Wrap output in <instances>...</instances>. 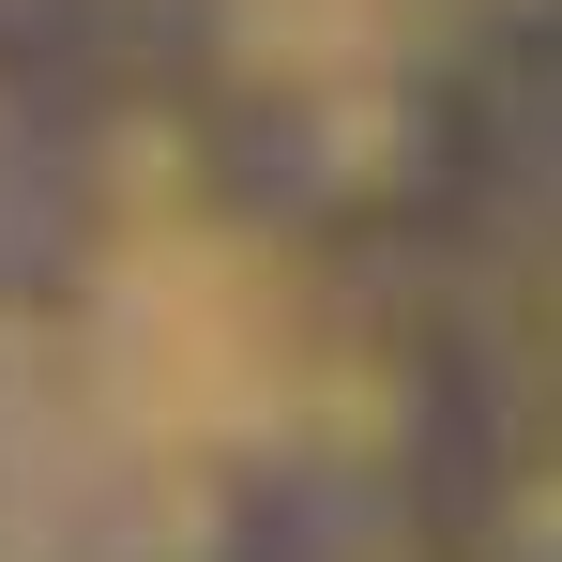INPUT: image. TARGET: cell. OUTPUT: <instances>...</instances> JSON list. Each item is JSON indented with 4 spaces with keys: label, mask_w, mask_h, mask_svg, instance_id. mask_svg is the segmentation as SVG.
I'll return each instance as SVG.
<instances>
[{
    "label": "cell",
    "mask_w": 562,
    "mask_h": 562,
    "mask_svg": "<svg viewBox=\"0 0 562 562\" xmlns=\"http://www.w3.org/2000/svg\"><path fill=\"white\" fill-rule=\"evenodd\" d=\"M457 548L471 562H562V411H532V426H502L486 457L457 471Z\"/></svg>",
    "instance_id": "cell-3"
},
{
    "label": "cell",
    "mask_w": 562,
    "mask_h": 562,
    "mask_svg": "<svg viewBox=\"0 0 562 562\" xmlns=\"http://www.w3.org/2000/svg\"><path fill=\"white\" fill-rule=\"evenodd\" d=\"M304 562H471V548H457V517H411V502H350V517H335V532H319Z\"/></svg>",
    "instance_id": "cell-4"
},
{
    "label": "cell",
    "mask_w": 562,
    "mask_h": 562,
    "mask_svg": "<svg viewBox=\"0 0 562 562\" xmlns=\"http://www.w3.org/2000/svg\"><path fill=\"white\" fill-rule=\"evenodd\" d=\"M319 426L350 441V502H395L411 457L441 441V350H411V335H350L335 380H319Z\"/></svg>",
    "instance_id": "cell-2"
},
{
    "label": "cell",
    "mask_w": 562,
    "mask_h": 562,
    "mask_svg": "<svg viewBox=\"0 0 562 562\" xmlns=\"http://www.w3.org/2000/svg\"><path fill=\"white\" fill-rule=\"evenodd\" d=\"M31 153V92H15V61H0V168Z\"/></svg>",
    "instance_id": "cell-6"
},
{
    "label": "cell",
    "mask_w": 562,
    "mask_h": 562,
    "mask_svg": "<svg viewBox=\"0 0 562 562\" xmlns=\"http://www.w3.org/2000/svg\"><path fill=\"white\" fill-rule=\"evenodd\" d=\"M486 46H532V31H562V0H457Z\"/></svg>",
    "instance_id": "cell-5"
},
{
    "label": "cell",
    "mask_w": 562,
    "mask_h": 562,
    "mask_svg": "<svg viewBox=\"0 0 562 562\" xmlns=\"http://www.w3.org/2000/svg\"><path fill=\"white\" fill-rule=\"evenodd\" d=\"M441 183H457V92H441V77L366 61V77H319V92L289 106V198H304V213L411 228Z\"/></svg>",
    "instance_id": "cell-1"
}]
</instances>
